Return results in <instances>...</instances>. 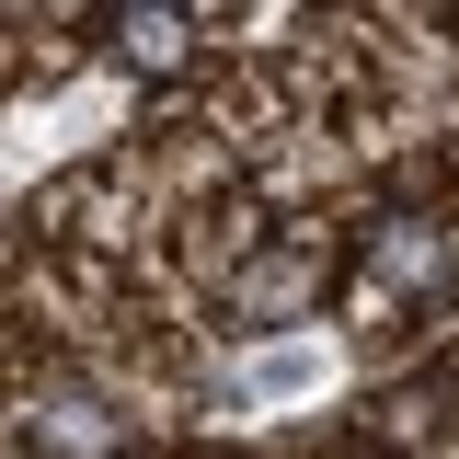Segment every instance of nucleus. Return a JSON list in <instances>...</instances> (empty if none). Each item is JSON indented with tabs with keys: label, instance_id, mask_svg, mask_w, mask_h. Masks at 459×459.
Wrapping results in <instances>:
<instances>
[{
	"label": "nucleus",
	"instance_id": "f03ea898",
	"mask_svg": "<svg viewBox=\"0 0 459 459\" xmlns=\"http://www.w3.org/2000/svg\"><path fill=\"white\" fill-rule=\"evenodd\" d=\"M379 276L425 299V287L448 276V230H425V219H391V230H379Z\"/></svg>",
	"mask_w": 459,
	"mask_h": 459
},
{
	"label": "nucleus",
	"instance_id": "7ed1b4c3",
	"mask_svg": "<svg viewBox=\"0 0 459 459\" xmlns=\"http://www.w3.org/2000/svg\"><path fill=\"white\" fill-rule=\"evenodd\" d=\"M322 368H333L322 344H276V356H253V391H264V402H287V391H322Z\"/></svg>",
	"mask_w": 459,
	"mask_h": 459
},
{
	"label": "nucleus",
	"instance_id": "f257e3e1",
	"mask_svg": "<svg viewBox=\"0 0 459 459\" xmlns=\"http://www.w3.org/2000/svg\"><path fill=\"white\" fill-rule=\"evenodd\" d=\"M195 35H207L195 12H115V57H126V69H184Z\"/></svg>",
	"mask_w": 459,
	"mask_h": 459
}]
</instances>
